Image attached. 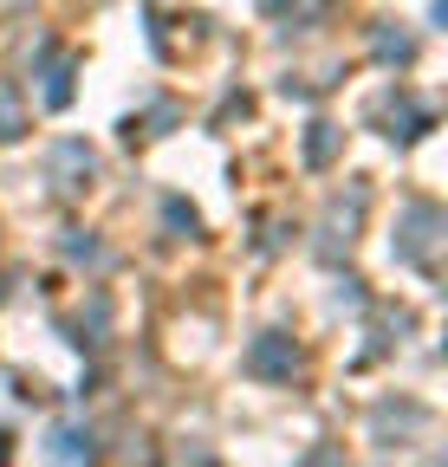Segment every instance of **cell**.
<instances>
[{
  "label": "cell",
  "mask_w": 448,
  "mask_h": 467,
  "mask_svg": "<svg viewBox=\"0 0 448 467\" xmlns=\"http://www.w3.org/2000/svg\"><path fill=\"white\" fill-rule=\"evenodd\" d=\"M306 162H312V169L331 162V124H312V137H306Z\"/></svg>",
  "instance_id": "cell-4"
},
{
  "label": "cell",
  "mask_w": 448,
  "mask_h": 467,
  "mask_svg": "<svg viewBox=\"0 0 448 467\" xmlns=\"http://www.w3.org/2000/svg\"><path fill=\"white\" fill-rule=\"evenodd\" d=\"M247 377H266V383H279V377H293L299 370V350H293V337L287 331H260L254 344H247Z\"/></svg>",
  "instance_id": "cell-1"
},
{
  "label": "cell",
  "mask_w": 448,
  "mask_h": 467,
  "mask_svg": "<svg viewBox=\"0 0 448 467\" xmlns=\"http://www.w3.org/2000/svg\"><path fill=\"white\" fill-rule=\"evenodd\" d=\"M435 221H442V214H435L429 202H416V208H410V227H403V241H397V260H410V266H422V260H429V241H435L429 227H435Z\"/></svg>",
  "instance_id": "cell-2"
},
{
  "label": "cell",
  "mask_w": 448,
  "mask_h": 467,
  "mask_svg": "<svg viewBox=\"0 0 448 467\" xmlns=\"http://www.w3.org/2000/svg\"><path fill=\"white\" fill-rule=\"evenodd\" d=\"M299 467H345V454H339V448H331V441H318V448H312V454H306Z\"/></svg>",
  "instance_id": "cell-5"
},
{
  "label": "cell",
  "mask_w": 448,
  "mask_h": 467,
  "mask_svg": "<svg viewBox=\"0 0 448 467\" xmlns=\"http://www.w3.org/2000/svg\"><path fill=\"white\" fill-rule=\"evenodd\" d=\"M46 454H52V461H66V467H72V461H85V454H91V429L59 422V429L46 435Z\"/></svg>",
  "instance_id": "cell-3"
}]
</instances>
